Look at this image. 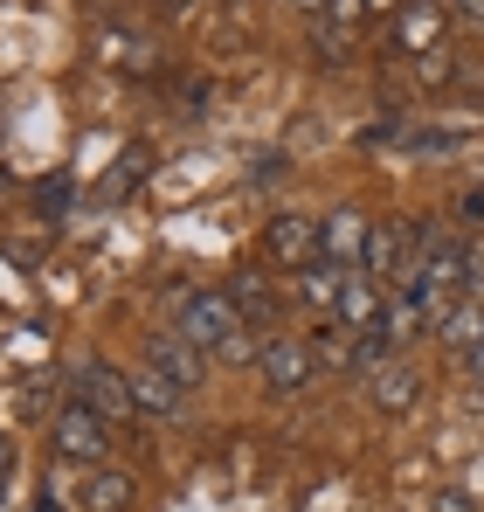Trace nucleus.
<instances>
[{
  "instance_id": "9d476101",
  "label": "nucleus",
  "mask_w": 484,
  "mask_h": 512,
  "mask_svg": "<svg viewBox=\"0 0 484 512\" xmlns=\"http://www.w3.org/2000/svg\"><path fill=\"white\" fill-rule=\"evenodd\" d=\"M180 395H187V388H180V381H166L153 360L132 374V402H139V416H166V423H173V416H180Z\"/></svg>"
},
{
  "instance_id": "423d86ee",
  "label": "nucleus",
  "mask_w": 484,
  "mask_h": 512,
  "mask_svg": "<svg viewBox=\"0 0 484 512\" xmlns=\"http://www.w3.org/2000/svg\"><path fill=\"white\" fill-rule=\"evenodd\" d=\"M49 436H56V450L77 457V464H97V457H104V416L83 409V402H63V416H56Z\"/></svg>"
},
{
  "instance_id": "f03ea898",
  "label": "nucleus",
  "mask_w": 484,
  "mask_h": 512,
  "mask_svg": "<svg viewBox=\"0 0 484 512\" xmlns=\"http://www.w3.org/2000/svg\"><path fill=\"white\" fill-rule=\"evenodd\" d=\"M70 388H77L83 409H97L104 423H132V416H139L132 374H118V367H104V360H77V367H70Z\"/></svg>"
},
{
  "instance_id": "dca6fc26",
  "label": "nucleus",
  "mask_w": 484,
  "mask_h": 512,
  "mask_svg": "<svg viewBox=\"0 0 484 512\" xmlns=\"http://www.w3.org/2000/svg\"><path fill=\"white\" fill-rule=\"evenodd\" d=\"M229 305L242 312V326H263V319H270V291H263L256 277H236V291H229Z\"/></svg>"
},
{
  "instance_id": "1a4fd4ad",
  "label": "nucleus",
  "mask_w": 484,
  "mask_h": 512,
  "mask_svg": "<svg viewBox=\"0 0 484 512\" xmlns=\"http://www.w3.org/2000/svg\"><path fill=\"white\" fill-rule=\"evenodd\" d=\"M408 236H415V229H402V222H374L360 270H367L374 284H395V277H402V256H408Z\"/></svg>"
},
{
  "instance_id": "9b49d317",
  "label": "nucleus",
  "mask_w": 484,
  "mask_h": 512,
  "mask_svg": "<svg viewBox=\"0 0 484 512\" xmlns=\"http://www.w3.org/2000/svg\"><path fill=\"white\" fill-rule=\"evenodd\" d=\"M146 360L160 367L166 381H180V388H201V374H208V367H201V346L180 340V333H173V340H153V353H146Z\"/></svg>"
},
{
  "instance_id": "ddd939ff",
  "label": "nucleus",
  "mask_w": 484,
  "mask_h": 512,
  "mask_svg": "<svg viewBox=\"0 0 484 512\" xmlns=\"http://www.w3.org/2000/svg\"><path fill=\"white\" fill-rule=\"evenodd\" d=\"M312 360L319 367H360V333L346 319H325L319 333H312Z\"/></svg>"
},
{
  "instance_id": "20e7f679",
  "label": "nucleus",
  "mask_w": 484,
  "mask_h": 512,
  "mask_svg": "<svg viewBox=\"0 0 484 512\" xmlns=\"http://www.w3.org/2000/svg\"><path fill=\"white\" fill-rule=\"evenodd\" d=\"M263 250L277 256L284 270H312V263H319V222H305V215H277V222L263 229Z\"/></svg>"
},
{
  "instance_id": "4468645a",
  "label": "nucleus",
  "mask_w": 484,
  "mask_h": 512,
  "mask_svg": "<svg viewBox=\"0 0 484 512\" xmlns=\"http://www.w3.org/2000/svg\"><path fill=\"white\" fill-rule=\"evenodd\" d=\"M436 333H443V340L457 346V353H471V346L484 340V305H478V298H464V305H450V312L436 319Z\"/></svg>"
},
{
  "instance_id": "7ed1b4c3",
  "label": "nucleus",
  "mask_w": 484,
  "mask_h": 512,
  "mask_svg": "<svg viewBox=\"0 0 484 512\" xmlns=\"http://www.w3.org/2000/svg\"><path fill=\"white\" fill-rule=\"evenodd\" d=\"M450 35V0H402V21H395V42L408 56H429L436 42Z\"/></svg>"
},
{
  "instance_id": "6ab92c4d",
  "label": "nucleus",
  "mask_w": 484,
  "mask_h": 512,
  "mask_svg": "<svg viewBox=\"0 0 484 512\" xmlns=\"http://www.w3.org/2000/svg\"><path fill=\"white\" fill-rule=\"evenodd\" d=\"M388 7H395V0H360V14H388Z\"/></svg>"
},
{
  "instance_id": "a211bd4d",
  "label": "nucleus",
  "mask_w": 484,
  "mask_h": 512,
  "mask_svg": "<svg viewBox=\"0 0 484 512\" xmlns=\"http://www.w3.org/2000/svg\"><path fill=\"white\" fill-rule=\"evenodd\" d=\"M450 14H464V21H484V0H450Z\"/></svg>"
},
{
  "instance_id": "f8f14e48",
  "label": "nucleus",
  "mask_w": 484,
  "mask_h": 512,
  "mask_svg": "<svg viewBox=\"0 0 484 512\" xmlns=\"http://www.w3.org/2000/svg\"><path fill=\"white\" fill-rule=\"evenodd\" d=\"M346 277H353V270H339V263H325V256H319V263L298 277V298H305L312 312L332 319V312H339V298H346Z\"/></svg>"
},
{
  "instance_id": "2eb2a0df",
  "label": "nucleus",
  "mask_w": 484,
  "mask_h": 512,
  "mask_svg": "<svg viewBox=\"0 0 484 512\" xmlns=\"http://www.w3.org/2000/svg\"><path fill=\"white\" fill-rule=\"evenodd\" d=\"M83 506H90V512H125V506H132V478H125V471H90Z\"/></svg>"
},
{
  "instance_id": "f3484780",
  "label": "nucleus",
  "mask_w": 484,
  "mask_h": 512,
  "mask_svg": "<svg viewBox=\"0 0 484 512\" xmlns=\"http://www.w3.org/2000/svg\"><path fill=\"white\" fill-rule=\"evenodd\" d=\"M436 512H478V506H471V492H443V499H436Z\"/></svg>"
},
{
  "instance_id": "0eeeda50",
  "label": "nucleus",
  "mask_w": 484,
  "mask_h": 512,
  "mask_svg": "<svg viewBox=\"0 0 484 512\" xmlns=\"http://www.w3.org/2000/svg\"><path fill=\"white\" fill-rule=\"evenodd\" d=\"M367 215H353V208H339V215H325L319 222V256L325 263H339V270H360V256H367Z\"/></svg>"
},
{
  "instance_id": "aec40b11",
  "label": "nucleus",
  "mask_w": 484,
  "mask_h": 512,
  "mask_svg": "<svg viewBox=\"0 0 484 512\" xmlns=\"http://www.w3.org/2000/svg\"><path fill=\"white\" fill-rule=\"evenodd\" d=\"M166 7H180V14H187V7H194V0H166Z\"/></svg>"
},
{
  "instance_id": "f257e3e1",
  "label": "nucleus",
  "mask_w": 484,
  "mask_h": 512,
  "mask_svg": "<svg viewBox=\"0 0 484 512\" xmlns=\"http://www.w3.org/2000/svg\"><path fill=\"white\" fill-rule=\"evenodd\" d=\"M173 333H180V340H194L201 353H215V360H229V367H242V360H256V353H263V340L242 326V312L229 305V291H187V298H180Z\"/></svg>"
},
{
  "instance_id": "6e6552de",
  "label": "nucleus",
  "mask_w": 484,
  "mask_h": 512,
  "mask_svg": "<svg viewBox=\"0 0 484 512\" xmlns=\"http://www.w3.org/2000/svg\"><path fill=\"white\" fill-rule=\"evenodd\" d=\"M312 346H298V340H263V353H256V374H263V388H305L312 381Z\"/></svg>"
},
{
  "instance_id": "39448f33",
  "label": "nucleus",
  "mask_w": 484,
  "mask_h": 512,
  "mask_svg": "<svg viewBox=\"0 0 484 512\" xmlns=\"http://www.w3.org/2000/svg\"><path fill=\"white\" fill-rule=\"evenodd\" d=\"M360 381H367V402H374L381 416H408V409H415V395H422V381H415V367H402V360H381V367H360Z\"/></svg>"
}]
</instances>
